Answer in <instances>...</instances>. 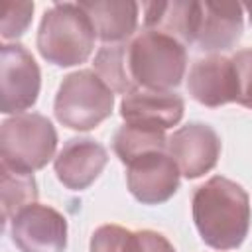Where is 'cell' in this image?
<instances>
[{"label": "cell", "instance_id": "obj_18", "mask_svg": "<svg viewBox=\"0 0 252 252\" xmlns=\"http://www.w3.org/2000/svg\"><path fill=\"white\" fill-rule=\"evenodd\" d=\"M94 73L120 94L136 91V85L128 69V41L122 43H104L94 55Z\"/></svg>", "mask_w": 252, "mask_h": 252}, {"label": "cell", "instance_id": "obj_19", "mask_svg": "<svg viewBox=\"0 0 252 252\" xmlns=\"http://www.w3.org/2000/svg\"><path fill=\"white\" fill-rule=\"evenodd\" d=\"M0 30L4 39H16L20 37L28 26L32 24L33 14V2H2L0 6Z\"/></svg>", "mask_w": 252, "mask_h": 252}, {"label": "cell", "instance_id": "obj_14", "mask_svg": "<svg viewBox=\"0 0 252 252\" xmlns=\"http://www.w3.org/2000/svg\"><path fill=\"white\" fill-rule=\"evenodd\" d=\"M91 18L96 37L104 43H122L136 32L138 2L132 0H87L79 2Z\"/></svg>", "mask_w": 252, "mask_h": 252}, {"label": "cell", "instance_id": "obj_10", "mask_svg": "<svg viewBox=\"0 0 252 252\" xmlns=\"http://www.w3.org/2000/svg\"><path fill=\"white\" fill-rule=\"evenodd\" d=\"M244 32V14L242 4L238 2H197V20H195V37L193 43L199 49L209 51H226L236 45Z\"/></svg>", "mask_w": 252, "mask_h": 252}, {"label": "cell", "instance_id": "obj_3", "mask_svg": "<svg viewBox=\"0 0 252 252\" xmlns=\"http://www.w3.org/2000/svg\"><path fill=\"white\" fill-rule=\"evenodd\" d=\"M128 69L136 89L169 91L187 69V47L177 39L144 30L128 41Z\"/></svg>", "mask_w": 252, "mask_h": 252}, {"label": "cell", "instance_id": "obj_6", "mask_svg": "<svg viewBox=\"0 0 252 252\" xmlns=\"http://www.w3.org/2000/svg\"><path fill=\"white\" fill-rule=\"evenodd\" d=\"M39 89L41 71L33 55L22 43H4L0 47V110L22 114L35 104Z\"/></svg>", "mask_w": 252, "mask_h": 252}, {"label": "cell", "instance_id": "obj_16", "mask_svg": "<svg viewBox=\"0 0 252 252\" xmlns=\"http://www.w3.org/2000/svg\"><path fill=\"white\" fill-rule=\"evenodd\" d=\"M112 150L126 165L140 156L152 152H167L165 130L140 124H124L116 130L112 138Z\"/></svg>", "mask_w": 252, "mask_h": 252}, {"label": "cell", "instance_id": "obj_15", "mask_svg": "<svg viewBox=\"0 0 252 252\" xmlns=\"http://www.w3.org/2000/svg\"><path fill=\"white\" fill-rule=\"evenodd\" d=\"M144 26L146 30L169 35L183 43L185 47L193 43L197 2L173 0V2H146L144 6Z\"/></svg>", "mask_w": 252, "mask_h": 252}, {"label": "cell", "instance_id": "obj_4", "mask_svg": "<svg viewBox=\"0 0 252 252\" xmlns=\"http://www.w3.org/2000/svg\"><path fill=\"white\" fill-rule=\"evenodd\" d=\"M114 91L91 69H79L63 77L53 112L71 130H93L112 114Z\"/></svg>", "mask_w": 252, "mask_h": 252}, {"label": "cell", "instance_id": "obj_7", "mask_svg": "<svg viewBox=\"0 0 252 252\" xmlns=\"http://www.w3.org/2000/svg\"><path fill=\"white\" fill-rule=\"evenodd\" d=\"M10 234L20 252H63L67 248V219L49 205L33 203L12 219Z\"/></svg>", "mask_w": 252, "mask_h": 252}, {"label": "cell", "instance_id": "obj_17", "mask_svg": "<svg viewBox=\"0 0 252 252\" xmlns=\"http://www.w3.org/2000/svg\"><path fill=\"white\" fill-rule=\"evenodd\" d=\"M2 219L12 220L22 209L37 201V183L32 171L2 161Z\"/></svg>", "mask_w": 252, "mask_h": 252}, {"label": "cell", "instance_id": "obj_20", "mask_svg": "<svg viewBox=\"0 0 252 252\" xmlns=\"http://www.w3.org/2000/svg\"><path fill=\"white\" fill-rule=\"evenodd\" d=\"M230 59L236 71V102L252 110V47L236 51Z\"/></svg>", "mask_w": 252, "mask_h": 252}, {"label": "cell", "instance_id": "obj_13", "mask_svg": "<svg viewBox=\"0 0 252 252\" xmlns=\"http://www.w3.org/2000/svg\"><path fill=\"white\" fill-rule=\"evenodd\" d=\"M185 102L173 91L136 89L124 94L120 102V116L126 124H140L167 130L183 118Z\"/></svg>", "mask_w": 252, "mask_h": 252}, {"label": "cell", "instance_id": "obj_23", "mask_svg": "<svg viewBox=\"0 0 252 252\" xmlns=\"http://www.w3.org/2000/svg\"><path fill=\"white\" fill-rule=\"evenodd\" d=\"M246 10H248V16H250V22H252V2H248L246 6H244Z\"/></svg>", "mask_w": 252, "mask_h": 252}, {"label": "cell", "instance_id": "obj_9", "mask_svg": "<svg viewBox=\"0 0 252 252\" xmlns=\"http://www.w3.org/2000/svg\"><path fill=\"white\" fill-rule=\"evenodd\" d=\"M167 154L175 159L181 175L197 179L217 165L220 156V138L213 126L189 122L167 138Z\"/></svg>", "mask_w": 252, "mask_h": 252}, {"label": "cell", "instance_id": "obj_8", "mask_svg": "<svg viewBox=\"0 0 252 252\" xmlns=\"http://www.w3.org/2000/svg\"><path fill=\"white\" fill-rule=\"evenodd\" d=\"M179 167L167 152H152L126 165V183L142 205H161L179 189Z\"/></svg>", "mask_w": 252, "mask_h": 252}, {"label": "cell", "instance_id": "obj_22", "mask_svg": "<svg viewBox=\"0 0 252 252\" xmlns=\"http://www.w3.org/2000/svg\"><path fill=\"white\" fill-rule=\"evenodd\" d=\"M126 252H175V248L161 232L144 228L130 232Z\"/></svg>", "mask_w": 252, "mask_h": 252}, {"label": "cell", "instance_id": "obj_11", "mask_svg": "<svg viewBox=\"0 0 252 252\" xmlns=\"http://www.w3.org/2000/svg\"><path fill=\"white\" fill-rule=\"evenodd\" d=\"M187 91L199 104L211 108L236 102V71L232 59L224 55L197 59L189 69Z\"/></svg>", "mask_w": 252, "mask_h": 252}, {"label": "cell", "instance_id": "obj_1", "mask_svg": "<svg viewBox=\"0 0 252 252\" xmlns=\"http://www.w3.org/2000/svg\"><path fill=\"white\" fill-rule=\"evenodd\" d=\"M191 211L203 242L215 250H234L248 236L250 197L240 183L228 177L215 175L199 185Z\"/></svg>", "mask_w": 252, "mask_h": 252}, {"label": "cell", "instance_id": "obj_12", "mask_svg": "<svg viewBox=\"0 0 252 252\" xmlns=\"http://www.w3.org/2000/svg\"><path fill=\"white\" fill-rule=\"evenodd\" d=\"M108 161L106 148L93 138H71L53 159L57 179L71 191L87 189Z\"/></svg>", "mask_w": 252, "mask_h": 252}, {"label": "cell", "instance_id": "obj_2", "mask_svg": "<svg viewBox=\"0 0 252 252\" xmlns=\"http://www.w3.org/2000/svg\"><path fill=\"white\" fill-rule=\"evenodd\" d=\"M94 37L93 22L79 4H53L39 22L37 49L47 63L73 67L89 59Z\"/></svg>", "mask_w": 252, "mask_h": 252}, {"label": "cell", "instance_id": "obj_5", "mask_svg": "<svg viewBox=\"0 0 252 252\" xmlns=\"http://www.w3.org/2000/svg\"><path fill=\"white\" fill-rule=\"evenodd\" d=\"M57 148V130L49 118L37 112H22L6 118L0 128L2 161L33 171L47 165Z\"/></svg>", "mask_w": 252, "mask_h": 252}, {"label": "cell", "instance_id": "obj_21", "mask_svg": "<svg viewBox=\"0 0 252 252\" xmlns=\"http://www.w3.org/2000/svg\"><path fill=\"white\" fill-rule=\"evenodd\" d=\"M130 232L118 224H102L91 236V252H126Z\"/></svg>", "mask_w": 252, "mask_h": 252}]
</instances>
